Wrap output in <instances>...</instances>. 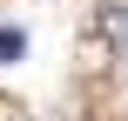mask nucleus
Here are the masks:
<instances>
[{"instance_id": "nucleus-2", "label": "nucleus", "mask_w": 128, "mask_h": 121, "mask_svg": "<svg viewBox=\"0 0 128 121\" xmlns=\"http://www.w3.org/2000/svg\"><path fill=\"white\" fill-rule=\"evenodd\" d=\"M108 34H115V40L128 47V13H122V7H108Z\"/></svg>"}, {"instance_id": "nucleus-1", "label": "nucleus", "mask_w": 128, "mask_h": 121, "mask_svg": "<svg viewBox=\"0 0 128 121\" xmlns=\"http://www.w3.org/2000/svg\"><path fill=\"white\" fill-rule=\"evenodd\" d=\"M20 47H27V34H20V27H0V61H14Z\"/></svg>"}]
</instances>
